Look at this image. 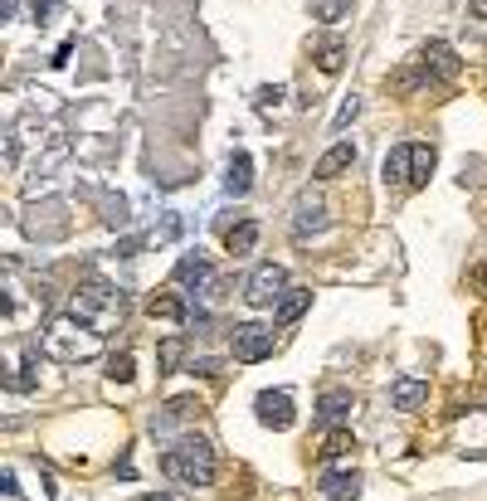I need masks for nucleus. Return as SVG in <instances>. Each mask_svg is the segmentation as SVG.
<instances>
[{
	"mask_svg": "<svg viewBox=\"0 0 487 501\" xmlns=\"http://www.w3.org/2000/svg\"><path fill=\"white\" fill-rule=\"evenodd\" d=\"M161 472L181 487H210L215 482V448H210L200 434H185L161 452Z\"/></svg>",
	"mask_w": 487,
	"mask_h": 501,
	"instance_id": "obj_1",
	"label": "nucleus"
},
{
	"mask_svg": "<svg viewBox=\"0 0 487 501\" xmlns=\"http://www.w3.org/2000/svg\"><path fill=\"white\" fill-rule=\"evenodd\" d=\"M103 351V336L93 327H83L74 317H59L44 327V355L50 361H64V365H78V361H93Z\"/></svg>",
	"mask_w": 487,
	"mask_h": 501,
	"instance_id": "obj_2",
	"label": "nucleus"
},
{
	"mask_svg": "<svg viewBox=\"0 0 487 501\" xmlns=\"http://www.w3.org/2000/svg\"><path fill=\"white\" fill-rule=\"evenodd\" d=\"M68 317L83 321V327H113V321H122V292L108 288V282H88V288L74 292V302H68ZM103 336V331H98Z\"/></svg>",
	"mask_w": 487,
	"mask_h": 501,
	"instance_id": "obj_3",
	"label": "nucleus"
},
{
	"mask_svg": "<svg viewBox=\"0 0 487 501\" xmlns=\"http://www.w3.org/2000/svg\"><path fill=\"white\" fill-rule=\"evenodd\" d=\"M25 234L34 238V244H59L68 229H74V219H68V205L64 200H40V205L25 210Z\"/></svg>",
	"mask_w": 487,
	"mask_h": 501,
	"instance_id": "obj_4",
	"label": "nucleus"
},
{
	"mask_svg": "<svg viewBox=\"0 0 487 501\" xmlns=\"http://www.w3.org/2000/svg\"><path fill=\"white\" fill-rule=\"evenodd\" d=\"M288 292V273L278 264H258L244 282V302L248 307H278V297Z\"/></svg>",
	"mask_w": 487,
	"mask_h": 501,
	"instance_id": "obj_5",
	"label": "nucleus"
},
{
	"mask_svg": "<svg viewBox=\"0 0 487 501\" xmlns=\"http://www.w3.org/2000/svg\"><path fill=\"white\" fill-rule=\"evenodd\" d=\"M278 336H273V327H258V321H244V327H234V361L254 365V361H268Z\"/></svg>",
	"mask_w": 487,
	"mask_h": 501,
	"instance_id": "obj_6",
	"label": "nucleus"
},
{
	"mask_svg": "<svg viewBox=\"0 0 487 501\" xmlns=\"http://www.w3.org/2000/svg\"><path fill=\"white\" fill-rule=\"evenodd\" d=\"M254 414H258V424H264V428H278V434L298 424V409H293L288 389H264V395L254 399Z\"/></svg>",
	"mask_w": 487,
	"mask_h": 501,
	"instance_id": "obj_7",
	"label": "nucleus"
},
{
	"mask_svg": "<svg viewBox=\"0 0 487 501\" xmlns=\"http://www.w3.org/2000/svg\"><path fill=\"white\" fill-rule=\"evenodd\" d=\"M200 414H205V399L200 395H176L157 419H151V434H171L176 424H190V419H200Z\"/></svg>",
	"mask_w": 487,
	"mask_h": 501,
	"instance_id": "obj_8",
	"label": "nucleus"
},
{
	"mask_svg": "<svg viewBox=\"0 0 487 501\" xmlns=\"http://www.w3.org/2000/svg\"><path fill=\"white\" fill-rule=\"evenodd\" d=\"M419 68H424V78L434 74V78H444V83H448V78H458V68H463V64H458V54L448 49L444 40H429V44L419 49Z\"/></svg>",
	"mask_w": 487,
	"mask_h": 501,
	"instance_id": "obj_9",
	"label": "nucleus"
},
{
	"mask_svg": "<svg viewBox=\"0 0 487 501\" xmlns=\"http://www.w3.org/2000/svg\"><path fill=\"white\" fill-rule=\"evenodd\" d=\"M351 409H356L351 389H327V395L317 399V419H322L327 428H341V424H351Z\"/></svg>",
	"mask_w": 487,
	"mask_h": 501,
	"instance_id": "obj_10",
	"label": "nucleus"
},
{
	"mask_svg": "<svg viewBox=\"0 0 487 501\" xmlns=\"http://www.w3.org/2000/svg\"><path fill=\"white\" fill-rule=\"evenodd\" d=\"M317 229H327V205L317 195H302L298 210H293V234L307 238V234H317Z\"/></svg>",
	"mask_w": 487,
	"mask_h": 501,
	"instance_id": "obj_11",
	"label": "nucleus"
},
{
	"mask_svg": "<svg viewBox=\"0 0 487 501\" xmlns=\"http://www.w3.org/2000/svg\"><path fill=\"white\" fill-rule=\"evenodd\" d=\"M210 278H215V268H210V258L200 254V248H195V254H185L181 264H176V282H181V288H190V292L205 288Z\"/></svg>",
	"mask_w": 487,
	"mask_h": 501,
	"instance_id": "obj_12",
	"label": "nucleus"
},
{
	"mask_svg": "<svg viewBox=\"0 0 487 501\" xmlns=\"http://www.w3.org/2000/svg\"><path fill=\"white\" fill-rule=\"evenodd\" d=\"M224 190H230L234 200H244L248 190H254V161H248V151H234V157H230V171H224Z\"/></svg>",
	"mask_w": 487,
	"mask_h": 501,
	"instance_id": "obj_13",
	"label": "nucleus"
},
{
	"mask_svg": "<svg viewBox=\"0 0 487 501\" xmlns=\"http://www.w3.org/2000/svg\"><path fill=\"white\" fill-rule=\"evenodd\" d=\"M351 161H356V147H351V141H337V147H331L327 157L312 166V175H317V181H331V175L351 171Z\"/></svg>",
	"mask_w": 487,
	"mask_h": 501,
	"instance_id": "obj_14",
	"label": "nucleus"
},
{
	"mask_svg": "<svg viewBox=\"0 0 487 501\" xmlns=\"http://www.w3.org/2000/svg\"><path fill=\"white\" fill-rule=\"evenodd\" d=\"M390 399H395V409H419L424 399H429V385L424 380H414V375H405V380H395V389H390Z\"/></svg>",
	"mask_w": 487,
	"mask_h": 501,
	"instance_id": "obj_15",
	"label": "nucleus"
},
{
	"mask_svg": "<svg viewBox=\"0 0 487 501\" xmlns=\"http://www.w3.org/2000/svg\"><path fill=\"white\" fill-rule=\"evenodd\" d=\"M434 147H429V141H414V147H410V181L405 185H429V175H434Z\"/></svg>",
	"mask_w": 487,
	"mask_h": 501,
	"instance_id": "obj_16",
	"label": "nucleus"
},
{
	"mask_svg": "<svg viewBox=\"0 0 487 501\" xmlns=\"http://www.w3.org/2000/svg\"><path fill=\"white\" fill-rule=\"evenodd\" d=\"M254 244H258V219H239V224H230V229H224V248H230L234 258L248 254Z\"/></svg>",
	"mask_w": 487,
	"mask_h": 501,
	"instance_id": "obj_17",
	"label": "nucleus"
},
{
	"mask_svg": "<svg viewBox=\"0 0 487 501\" xmlns=\"http://www.w3.org/2000/svg\"><path fill=\"white\" fill-rule=\"evenodd\" d=\"M307 302H312V292H307V288H288V292L278 297V312H273V321H278V327L298 321V317L307 312Z\"/></svg>",
	"mask_w": 487,
	"mask_h": 501,
	"instance_id": "obj_18",
	"label": "nucleus"
},
{
	"mask_svg": "<svg viewBox=\"0 0 487 501\" xmlns=\"http://www.w3.org/2000/svg\"><path fill=\"white\" fill-rule=\"evenodd\" d=\"M380 175H385V185H405L410 181V147H390Z\"/></svg>",
	"mask_w": 487,
	"mask_h": 501,
	"instance_id": "obj_19",
	"label": "nucleus"
},
{
	"mask_svg": "<svg viewBox=\"0 0 487 501\" xmlns=\"http://www.w3.org/2000/svg\"><path fill=\"white\" fill-rule=\"evenodd\" d=\"M147 312H151V317H157V321H176V327H181V321H190V312H185V302H181V297H171V292L151 297V302H147Z\"/></svg>",
	"mask_w": 487,
	"mask_h": 501,
	"instance_id": "obj_20",
	"label": "nucleus"
},
{
	"mask_svg": "<svg viewBox=\"0 0 487 501\" xmlns=\"http://www.w3.org/2000/svg\"><path fill=\"white\" fill-rule=\"evenodd\" d=\"M317 68H322V74H341V68H347V44H341L337 34L317 44Z\"/></svg>",
	"mask_w": 487,
	"mask_h": 501,
	"instance_id": "obj_21",
	"label": "nucleus"
},
{
	"mask_svg": "<svg viewBox=\"0 0 487 501\" xmlns=\"http://www.w3.org/2000/svg\"><path fill=\"white\" fill-rule=\"evenodd\" d=\"M347 15H351V0H312V20H322V25H341Z\"/></svg>",
	"mask_w": 487,
	"mask_h": 501,
	"instance_id": "obj_22",
	"label": "nucleus"
},
{
	"mask_svg": "<svg viewBox=\"0 0 487 501\" xmlns=\"http://www.w3.org/2000/svg\"><path fill=\"white\" fill-rule=\"evenodd\" d=\"M351 448H356L351 428H331V434H327V443H322V458H327V462H337V458H347Z\"/></svg>",
	"mask_w": 487,
	"mask_h": 501,
	"instance_id": "obj_23",
	"label": "nucleus"
},
{
	"mask_svg": "<svg viewBox=\"0 0 487 501\" xmlns=\"http://www.w3.org/2000/svg\"><path fill=\"white\" fill-rule=\"evenodd\" d=\"M127 200L122 195H103V224H113V229H127Z\"/></svg>",
	"mask_w": 487,
	"mask_h": 501,
	"instance_id": "obj_24",
	"label": "nucleus"
},
{
	"mask_svg": "<svg viewBox=\"0 0 487 501\" xmlns=\"http://www.w3.org/2000/svg\"><path fill=\"white\" fill-rule=\"evenodd\" d=\"M30 10H34V25H54L64 15V0H30Z\"/></svg>",
	"mask_w": 487,
	"mask_h": 501,
	"instance_id": "obj_25",
	"label": "nucleus"
},
{
	"mask_svg": "<svg viewBox=\"0 0 487 501\" xmlns=\"http://www.w3.org/2000/svg\"><path fill=\"white\" fill-rule=\"evenodd\" d=\"M356 112H361V98H356V93H351V98L337 107V117H331V132H347V127L356 122Z\"/></svg>",
	"mask_w": 487,
	"mask_h": 501,
	"instance_id": "obj_26",
	"label": "nucleus"
},
{
	"mask_svg": "<svg viewBox=\"0 0 487 501\" xmlns=\"http://www.w3.org/2000/svg\"><path fill=\"white\" fill-rule=\"evenodd\" d=\"M137 375V361H132V355H113V361H108V380H122V385H127V380H132Z\"/></svg>",
	"mask_w": 487,
	"mask_h": 501,
	"instance_id": "obj_27",
	"label": "nucleus"
},
{
	"mask_svg": "<svg viewBox=\"0 0 487 501\" xmlns=\"http://www.w3.org/2000/svg\"><path fill=\"white\" fill-rule=\"evenodd\" d=\"M278 98H283V88L273 83V88H258L254 93V107H258V112H268V107H278Z\"/></svg>",
	"mask_w": 487,
	"mask_h": 501,
	"instance_id": "obj_28",
	"label": "nucleus"
},
{
	"mask_svg": "<svg viewBox=\"0 0 487 501\" xmlns=\"http://www.w3.org/2000/svg\"><path fill=\"white\" fill-rule=\"evenodd\" d=\"M176 361H181V341L171 336V341L161 345V375H166V370H176Z\"/></svg>",
	"mask_w": 487,
	"mask_h": 501,
	"instance_id": "obj_29",
	"label": "nucleus"
},
{
	"mask_svg": "<svg viewBox=\"0 0 487 501\" xmlns=\"http://www.w3.org/2000/svg\"><path fill=\"white\" fill-rule=\"evenodd\" d=\"M190 375H220V361H215V355H200V361H190Z\"/></svg>",
	"mask_w": 487,
	"mask_h": 501,
	"instance_id": "obj_30",
	"label": "nucleus"
},
{
	"mask_svg": "<svg viewBox=\"0 0 487 501\" xmlns=\"http://www.w3.org/2000/svg\"><path fill=\"white\" fill-rule=\"evenodd\" d=\"M15 157V141H10V127H0V161Z\"/></svg>",
	"mask_w": 487,
	"mask_h": 501,
	"instance_id": "obj_31",
	"label": "nucleus"
},
{
	"mask_svg": "<svg viewBox=\"0 0 487 501\" xmlns=\"http://www.w3.org/2000/svg\"><path fill=\"white\" fill-rule=\"evenodd\" d=\"M15 10H20V0H0V25H10V20H15Z\"/></svg>",
	"mask_w": 487,
	"mask_h": 501,
	"instance_id": "obj_32",
	"label": "nucleus"
},
{
	"mask_svg": "<svg viewBox=\"0 0 487 501\" xmlns=\"http://www.w3.org/2000/svg\"><path fill=\"white\" fill-rule=\"evenodd\" d=\"M0 492H5V497H10V492H20V487H15V472H10V468L0 472Z\"/></svg>",
	"mask_w": 487,
	"mask_h": 501,
	"instance_id": "obj_33",
	"label": "nucleus"
},
{
	"mask_svg": "<svg viewBox=\"0 0 487 501\" xmlns=\"http://www.w3.org/2000/svg\"><path fill=\"white\" fill-rule=\"evenodd\" d=\"M68 54H74V44H59V54L50 58V64H54V68H64V64H68Z\"/></svg>",
	"mask_w": 487,
	"mask_h": 501,
	"instance_id": "obj_34",
	"label": "nucleus"
},
{
	"mask_svg": "<svg viewBox=\"0 0 487 501\" xmlns=\"http://www.w3.org/2000/svg\"><path fill=\"white\" fill-rule=\"evenodd\" d=\"M473 282H478V288L487 292V268H473Z\"/></svg>",
	"mask_w": 487,
	"mask_h": 501,
	"instance_id": "obj_35",
	"label": "nucleus"
}]
</instances>
